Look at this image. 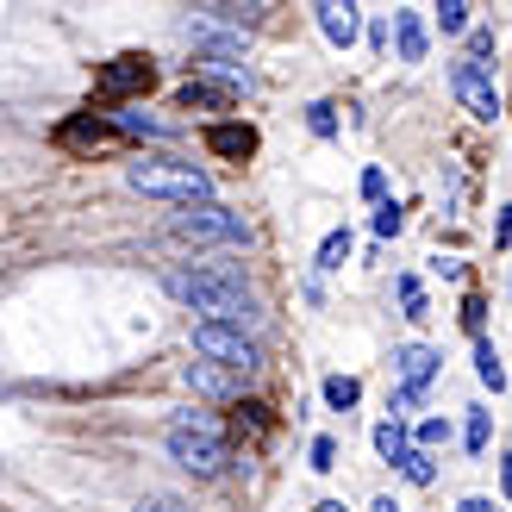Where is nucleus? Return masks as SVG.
Listing matches in <instances>:
<instances>
[{
  "label": "nucleus",
  "instance_id": "f257e3e1",
  "mask_svg": "<svg viewBox=\"0 0 512 512\" xmlns=\"http://www.w3.org/2000/svg\"><path fill=\"white\" fill-rule=\"evenodd\" d=\"M169 300H182L188 313H207V325H256V294L238 263H194V269H169L163 275Z\"/></svg>",
  "mask_w": 512,
  "mask_h": 512
},
{
  "label": "nucleus",
  "instance_id": "f03ea898",
  "mask_svg": "<svg viewBox=\"0 0 512 512\" xmlns=\"http://www.w3.org/2000/svg\"><path fill=\"white\" fill-rule=\"evenodd\" d=\"M169 456L182 463L188 475H200V481H213V475H225L232 469V438H225V419L219 413H175V425H169Z\"/></svg>",
  "mask_w": 512,
  "mask_h": 512
},
{
  "label": "nucleus",
  "instance_id": "7ed1b4c3",
  "mask_svg": "<svg viewBox=\"0 0 512 512\" xmlns=\"http://www.w3.org/2000/svg\"><path fill=\"white\" fill-rule=\"evenodd\" d=\"M125 182H132L138 194H157V200H182V207H194V200H213V175L200 163H182V157H144L125 169Z\"/></svg>",
  "mask_w": 512,
  "mask_h": 512
},
{
  "label": "nucleus",
  "instance_id": "20e7f679",
  "mask_svg": "<svg viewBox=\"0 0 512 512\" xmlns=\"http://www.w3.org/2000/svg\"><path fill=\"white\" fill-rule=\"evenodd\" d=\"M169 232L182 238V244H244L250 225H244V213L219 207V200H194V207H182V213L169 219Z\"/></svg>",
  "mask_w": 512,
  "mask_h": 512
},
{
  "label": "nucleus",
  "instance_id": "39448f33",
  "mask_svg": "<svg viewBox=\"0 0 512 512\" xmlns=\"http://www.w3.org/2000/svg\"><path fill=\"white\" fill-rule=\"evenodd\" d=\"M194 350L200 356H213V369H256V338H244V331H232V325H207V319H200L194 325Z\"/></svg>",
  "mask_w": 512,
  "mask_h": 512
},
{
  "label": "nucleus",
  "instance_id": "423d86ee",
  "mask_svg": "<svg viewBox=\"0 0 512 512\" xmlns=\"http://www.w3.org/2000/svg\"><path fill=\"white\" fill-rule=\"evenodd\" d=\"M450 88H456V100L475 113V119H500V88H494V75H488V63H475V57H463L450 69Z\"/></svg>",
  "mask_w": 512,
  "mask_h": 512
},
{
  "label": "nucleus",
  "instance_id": "0eeeda50",
  "mask_svg": "<svg viewBox=\"0 0 512 512\" xmlns=\"http://www.w3.org/2000/svg\"><path fill=\"white\" fill-rule=\"evenodd\" d=\"M150 82H157V63H150V57H113L107 69H100V94H107V100L150 94Z\"/></svg>",
  "mask_w": 512,
  "mask_h": 512
},
{
  "label": "nucleus",
  "instance_id": "6e6552de",
  "mask_svg": "<svg viewBox=\"0 0 512 512\" xmlns=\"http://www.w3.org/2000/svg\"><path fill=\"white\" fill-rule=\"evenodd\" d=\"M394 369H400V381H406L400 406H413V400L425 394V381L438 375V350H425V344H406V350H394Z\"/></svg>",
  "mask_w": 512,
  "mask_h": 512
},
{
  "label": "nucleus",
  "instance_id": "1a4fd4ad",
  "mask_svg": "<svg viewBox=\"0 0 512 512\" xmlns=\"http://www.w3.org/2000/svg\"><path fill=\"white\" fill-rule=\"evenodd\" d=\"M319 32L331 38V44H356V13H363V7H338V0H319Z\"/></svg>",
  "mask_w": 512,
  "mask_h": 512
},
{
  "label": "nucleus",
  "instance_id": "9d476101",
  "mask_svg": "<svg viewBox=\"0 0 512 512\" xmlns=\"http://www.w3.org/2000/svg\"><path fill=\"white\" fill-rule=\"evenodd\" d=\"M207 150H213V157H250V150H256V132H250V125H213V132H207Z\"/></svg>",
  "mask_w": 512,
  "mask_h": 512
},
{
  "label": "nucleus",
  "instance_id": "9b49d317",
  "mask_svg": "<svg viewBox=\"0 0 512 512\" xmlns=\"http://www.w3.org/2000/svg\"><path fill=\"white\" fill-rule=\"evenodd\" d=\"M394 38H400V57H406V63L425 57V19H419V13H394Z\"/></svg>",
  "mask_w": 512,
  "mask_h": 512
},
{
  "label": "nucleus",
  "instance_id": "f8f14e48",
  "mask_svg": "<svg viewBox=\"0 0 512 512\" xmlns=\"http://www.w3.org/2000/svg\"><path fill=\"white\" fill-rule=\"evenodd\" d=\"M232 94H238V88H219V82H188V88H182V107L213 113V107H232Z\"/></svg>",
  "mask_w": 512,
  "mask_h": 512
},
{
  "label": "nucleus",
  "instance_id": "ddd939ff",
  "mask_svg": "<svg viewBox=\"0 0 512 512\" xmlns=\"http://www.w3.org/2000/svg\"><path fill=\"white\" fill-rule=\"evenodd\" d=\"M188 388L194 394H232V369H213V363H188Z\"/></svg>",
  "mask_w": 512,
  "mask_h": 512
},
{
  "label": "nucleus",
  "instance_id": "4468645a",
  "mask_svg": "<svg viewBox=\"0 0 512 512\" xmlns=\"http://www.w3.org/2000/svg\"><path fill=\"white\" fill-rule=\"evenodd\" d=\"M119 132H113V119H75V125H63V144H113Z\"/></svg>",
  "mask_w": 512,
  "mask_h": 512
},
{
  "label": "nucleus",
  "instance_id": "2eb2a0df",
  "mask_svg": "<svg viewBox=\"0 0 512 512\" xmlns=\"http://www.w3.org/2000/svg\"><path fill=\"white\" fill-rule=\"evenodd\" d=\"M375 450L388 456V463H400V456H406V425L400 419H381L375 425Z\"/></svg>",
  "mask_w": 512,
  "mask_h": 512
},
{
  "label": "nucleus",
  "instance_id": "dca6fc26",
  "mask_svg": "<svg viewBox=\"0 0 512 512\" xmlns=\"http://www.w3.org/2000/svg\"><path fill=\"white\" fill-rule=\"evenodd\" d=\"M325 400L338 406V413H350V406L363 400V381H356V375H331V381H325Z\"/></svg>",
  "mask_w": 512,
  "mask_h": 512
},
{
  "label": "nucleus",
  "instance_id": "f3484780",
  "mask_svg": "<svg viewBox=\"0 0 512 512\" xmlns=\"http://www.w3.org/2000/svg\"><path fill=\"white\" fill-rule=\"evenodd\" d=\"M194 13H207V19H219V25H256L269 7H263V0H250V7H194Z\"/></svg>",
  "mask_w": 512,
  "mask_h": 512
},
{
  "label": "nucleus",
  "instance_id": "a211bd4d",
  "mask_svg": "<svg viewBox=\"0 0 512 512\" xmlns=\"http://www.w3.org/2000/svg\"><path fill=\"white\" fill-rule=\"evenodd\" d=\"M431 13H438V32H469V0H444V7H431Z\"/></svg>",
  "mask_w": 512,
  "mask_h": 512
},
{
  "label": "nucleus",
  "instance_id": "6ab92c4d",
  "mask_svg": "<svg viewBox=\"0 0 512 512\" xmlns=\"http://www.w3.org/2000/svg\"><path fill=\"white\" fill-rule=\"evenodd\" d=\"M400 475L413 481V488H431V475H438V469H431V456H425V450H406V456H400Z\"/></svg>",
  "mask_w": 512,
  "mask_h": 512
},
{
  "label": "nucleus",
  "instance_id": "aec40b11",
  "mask_svg": "<svg viewBox=\"0 0 512 512\" xmlns=\"http://www.w3.org/2000/svg\"><path fill=\"white\" fill-rule=\"evenodd\" d=\"M200 57H207L213 69H232L238 75V44L232 38H207V44H200Z\"/></svg>",
  "mask_w": 512,
  "mask_h": 512
},
{
  "label": "nucleus",
  "instance_id": "412c9836",
  "mask_svg": "<svg viewBox=\"0 0 512 512\" xmlns=\"http://www.w3.org/2000/svg\"><path fill=\"white\" fill-rule=\"evenodd\" d=\"M475 375H481V381H488V388H494V394L506 388V369H500V356H494V344H481V350H475Z\"/></svg>",
  "mask_w": 512,
  "mask_h": 512
},
{
  "label": "nucleus",
  "instance_id": "4be33fe9",
  "mask_svg": "<svg viewBox=\"0 0 512 512\" xmlns=\"http://www.w3.org/2000/svg\"><path fill=\"white\" fill-rule=\"evenodd\" d=\"M344 256H350V232H331L319 244V269H344Z\"/></svg>",
  "mask_w": 512,
  "mask_h": 512
},
{
  "label": "nucleus",
  "instance_id": "5701e85b",
  "mask_svg": "<svg viewBox=\"0 0 512 512\" xmlns=\"http://www.w3.org/2000/svg\"><path fill=\"white\" fill-rule=\"evenodd\" d=\"M400 300H406V319H425V288L413 275H400Z\"/></svg>",
  "mask_w": 512,
  "mask_h": 512
},
{
  "label": "nucleus",
  "instance_id": "b1692460",
  "mask_svg": "<svg viewBox=\"0 0 512 512\" xmlns=\"http://www.w3.org/2000/svg\"><path fill=\"white\" fill-rule=\"evenodd\" d=\"M444 438H450V425H444V419H425V425H419V450H431V444H444Z\"/></svg>",
  "mask_w": 512,
  "mask_h": 512
},
{
  "label": "nucleus",
  "instance_id": "393cba45",
  "mask_svg": "<svg viewBox=\"0 0 512 512\" xmlns=\"http://www.w3.org/2000/svg\"><path fill=\"white\" fill-rule=\"evenodd\" d=\"M138 512H188V500H175V494H150Z\"/></svg>",
  "mask_w": 512,
  "mask_h": 512
},
{
  "label": "nucleus",
  "instance_id": "a878e982",
  "mask_svg": "<svg viewBox=\"0 0 512 512\" xmlns=\"http://www.w3.org/2000/svg\"><path fill=\"white\" fill-rule=\"evenodd\" d=\"M331 463H338V444H331V438H313V469H331Z\"/></svg>",
  "mask_w": 512,
  "mask_h": 512
},
{
  "label": "nucleus",
  "instance_id": "bb28decb",
  "mask_svg": "<svg viewBox=\"0 0 512 512\" xmlns=\"http://www.w3.org/2000/svg\"><path fill=\"white\" fill-rule=\"evenodd\" d=\"M375 232L394 238V232H400V207H381V213H375Z\"/></svg>",
  "mask_w": 512,
  "mask_h": 512
},
{
  "label": "nucleus",
  "instance_id": "cd10ccee",
  "mask_svg": "<svg viewBox=\"0 0 512 512\" xmlns=\"http://www.w3.org/2000/svg\"><path fill=\"white\" fill-rule=\"evenodd\" d=\"M469 450H488V413L469 419Z\"/></svg>",
  "mask_w": 512,
  "mask_h": 512
},
{
  "label": "nucleus",
  "instance_id": "c85d7f7f",
  "mask_svg": "<svg viewBox=\"0 0 512 512\" xmlns=\"http://www.w3.org/2000/svg\"><path fill=\"white\" fill-rule=\"evenodd\" d=\"M481 313H488V306H481V294H469V300H463V325L481 331Z\"/></svg>",
  "mask_w": 512,
  "mask_h": 512
},
{
  "label": "nucleus",
  "instance_id": "c756f323",
  "mask_svg": "<svg viewBox=\"0 0 512 512\" xmlns=\"http://www.w3.org/2000/svg\"><path fill=\"white\" fill-rule=\"evenodd\" d=\"M313 132H319V138H331V132H338V119H331V107H313Z\"/></svg>",
  "mask_w": 512,
  "mask_h": 512
},
{
  "label": "nucleus",
  "instance_id": "7c9ffc66",
  "mask_svg": "<svg viewBox=\"0 0 512 512\" xmlns=\"http://www.w3.org/2000/svg\"><path fill=\"white\" fill-rule=\"evenodd\" d=\"M381 188H388V175H381V169H363V194L381 200Z\"/></svg>",
  "mask_w": 512,
  "mask_h": 512
},
{
  "label": "nucleus",
  "instance_id": "2f4dec72",
  "mask_svg": "<svg viewBox=\"0 0 512 512\" xmlns=\"http://www.w3.org/2000/svg\"><path fill=\"white\" fill-rule=\"evenodd\" d=\"M500 481H506V500H512V450L500 456Z\"/></svg>",
  "mask_w": 512,
  "mask_h": 512
},
{
  "label": "nucleus",
  "instance_id": "473e14b6",
  "mask_svg": "<svg viewBox=\"0 0 512 512\" xmlns=\"http://www.w3.org/2000/svg\"><path fill=\"white\" fill-rule=\"evenodd\" d=\"M456 512H494L488 500H463V506H456Z\"/></svg>",
  "mask_w": 512,
  "mask_h": 512
},
{
  "label": "nucleus",
  "instance_id": "72a5a7b5",
  "mask_svg": "<svg viewBox=\"0 0 512 512\" xmlns=\"http://www.w3.org/2000/svg\"><path fill=\"white\" fill-rule=\"evenodd\" d=\"M500 244H512V207H506V219H500Z\"/></svg>",
  "mask_w": 512,
  "mask_h": 512
},
{
  "label": "nucleus",
  "instance_id": "f704fd0d",
  "mask_svg": "<svg viewBox=\"0 0 512 512\" xmlns=\"http://www.w3.org/2000/svg\"><path fill=\"white\" fill-rule=\"evenodd\" d=\"M375 512H400V506H394V500H375Z\"/></svg>",
  "mask_w": 512,
  "mask_h": 512
},
{
  "label": "nucleus",
  "instance_id": "c9c22d12",
  "mask_svg": "<svg viewBox=\"0 0 512 512\" xmlns=\"http://www.w3.org/2000/svg\"><path fill=\"white\" fill-rule=\"evenodd\" d=\"M313 512H344V506H338V500H325V506H313Z\"/></svg>",
  "mask_w": 512,
  "mask_h": 512
}]
</instances>
